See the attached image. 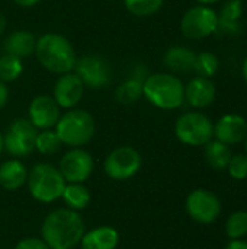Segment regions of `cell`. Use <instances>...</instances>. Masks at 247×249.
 <instances>
[{
  "instance_id": "obj_31",
  "label": "cell",
  "mask_w": 247,
  "mask_h": 249,
  "mask_svg": "<svg viewBox=\"0 0 247 249\" xmlns=\"http://www.w3.org/2000/svg\"><path fill=\"white\" fill-rule=\"evenodd\" d=\"M13 249H49L41 238H25L20 239Z\"/></svg>"
},
{
  "instance_id": "obj_38",
  "label": "cell",
  "mask_w": 247,
  "mask_h": 249,
  "mask_svg": "<svg viewBox=\"0 0 247 249\" xmlns=\"http://www.w3.org/2000/svg\"><path fill=\"white\" fill-rule=\"evenodd\" d=\"M3 150H4V143H3V134L0 133V155H1Z\"/></svg>"
},
{
  "instance_id": "obj_30",
  "label": "cell",
  "mask_w": 247,
  "mask_h": 249,
  "mask_svg": "<svg viewBox=\"0 0 247 249\" xmlns=\"http://www.w3.org/2000/svg\"><path fill=\"white\" fill-rule=\"evenodd\" d=\"M229 175L236 181H243L247 178V155L239 153L233 155L227 165Z\"/></svg>"
},
{
  "instance_id": "obj_33",
  "label": "cell",
  "mask_w": 247,
  "mask_h": 249,
  "mask_svg": "<svg viewBox=\"0 0 247 249\" xmlns=\"http://www.w3.org/2000/svg\"><path fill=\"white\" fill-rule=\"evenodd\" d=\"M224 249H247V242L243 239H231Z\"/></svg>"
},
{
  "instance_id": "obj_34",
  "label": "cell",
  "mask_w": 247,
  "mask_h": 249,
  "mask_svg": "<svg viewBox=\"0 0 247 249\" xmlns=\"http://www.w3.org/2000/svg\"><path fill=\"white\" fill-rule=\"evenodd\" d=\"M41 0H13L15 4H17L19 7H33L39 3Z\"/></svg>"
},
{
  "instance_id": "obj_23",
  "label": "cell",
  "mask_w": 247,
  "mask_h": 249,
  "mask_svg": "<svg viewBox=\"0 0 247 249\" xmlns=\"http://www.w3.org/2000/svg\"><path fill=\"white\" fill-rule=\"evenodd\" d=\"M218 15V28L226 32H237L239 20L243 15V3L242 0H227Z\"/></svg>"
},
{
  "instance_id": "obj_2",
  "label": "cell",
  "mask_w": 247,
  "mask_h": 249,
  "mask_svg": "<svg viewBox=\"0 0 247 249\" xmlns=\"http://www.w3.org/2000/svg\"><path fill=\"white\" fill-rule=\"evenodd\" d=\"M35 55L47 71L57 76L73 71L77 60L71 42L57 32H47L36 39Z\"/></svg>"
},
{
  "instance_id": "obj_27",
  "label": "cell",
  "mask_w": 247,
  "mask_h": 249,
  "mask_svg": "<svg viewBox=\"0 0 247 249\" xmlns=\"http://www.w3.org/2000/svg\"><path fill=\"white\" fill-rule=\"evenodd\" d=\"M63 143L60 137L57 136L55 130H41L36 134L35 140V150H38L41 155L51 156L60 152Z\"/></svg>"
},
{
  "instance_id": "obj_7",
  "label": "cell",
  "mask_w": 247,
  "mask_h": 249,
  "mask_svg": "<svg viewBox=\"0 0 247 249\" xmlns=\"http://www.w3.org/2000/svg\"><path fill=\"white\" fill-rule=\"evenodd\" d=\"M143 166L140 152L131 146L115 147L103 162L105 174L114 181H127L135 177Z\"/></svg>"
},
{
  "instance_id": "obj_16",
  "label": "cell",
  "mask_w": 247,
  "mask_h": 249,
  "mask_svg": "<svg viewBox=\"0 0 247 249\" xmlns=\"http://www.w3.org/2000/svg\"><path fill=\"white\" fill-rule=\"evenodd\" d=\"M217 96V88L211 79L194 77L185 85V101L197 109L208 108Z\"/></svg>"
},
{
  "instance_id": "obj_17",
  "label": "cell",
  "mask_w": 247,
  "mask_h": 249,
  "mask_svg": "<svg viewBox=\"0 0 247 249\" xmlns=\"http://www.w3.org/2000/svg\"><path fill=\"white\" fill-rule=\"evenodd\" d=\"M36 39L38 38L35 36L33 32L26 29H17L6 36L3 42V48L6 54H12L23 60L35 54Z\"/></svg>"
},
{
  "instance_id": "obj_13",
  "label": "cell",
  "mask_w": 247,
  "mask_h": 249,
  "mask_svg": "<svg viewBox=\"0 0 247 249\" xmlns=\"http://www.w3.org/2000/svg\"><path fill=\"white\" fill-rule=\"evenodd\" d=\"M61 108L49 95L35 96L28 107V120L36 130H51L61 117Z\"/></svg>"
},
{
  "instance_id": "obj_22",
  "label": "cell",
  "mask_w": 247,
  "mask_h": 249,
  "mask_svg": "<svg viewBox=\"0 0 247 249\" xmlns=\"http://www.w3.org/2000/svg\"><path fill=\"white\" fill-rule=\"evenodd\" d=\"M231 156H233V153H231L230 146H227L218 140H210L205 144V160L215 171L227 169V165H229Z\"/></svg>"
},
{
  "instance_id": "obj_24",
  "label": "cell",
  "mask_w": 247,
  "mask_h": 249,
  "mask_svg": "<svg viewBox=\"0 0 247 249\" xmlns=\"http://www.w3.org/2000/svg\"><path fill=\"white\" fill-rule=\"evenodd\" d=\"M143 82L134 76H130L118 85L115 89V101L121 105H131L141 99L143 96Z\"/></svg>"
},
{
  "instance_id": "obj_39",
  "label": "cell",
  "mask_w": 247,
  "mask_h": 249,
  "mask_svg": "<svg viewBox=\"0 0 247 249\" xmlns=\"http://www.w3.org/2000/svg\"><path fill=\"white\" fill-rule=\"evenodd\" d=\"M245 152H246V155H247V134H246V137H245Z\"/></svg>"
},
{
  "instance_id": "obj_36",
  "label": "cell",
  "mask_w": 247,
  "mask_h": 249,
  "mask_svg": "<svg viewBox=\"0 0 247 249\" xmlns=\"http://www.w3.org/2000/svg\"><path fill=\"white\" fill-rule=\"evenodd\" d=\"M242 76H243L245 82L247 83V55L246 58L243 60V64H242Z\"/></svg>"
},
{
  "instance_id": "obj_1",
  "label": "cell",
  "mask_w": 247,
  "mask_h": 249,
  "mask_svg": "<svg viewBox=\"0 0 247 249\" xmlns=\"http://www.w3.org/2000/svg\"><path fill=\"white\" fill-rule=\"evenodd\" d=\"M86 232L82 216L71 209L48 213L41 225V239L49 249H71L80 244Z\"/></svg>"
},
{
  "instance_id": "obj_26",
  "label": "cell",
  "mask_w": 247,
  "mask_h": 249,
  "mask_svg": "<svg viewBox=\"0 0 247 249\" xmlns=\"http://www.w3.org/2000/svg\"><path fill=\"white\" fill-rule=\"evenodd\" d=\"M218 67H220V61L215 54H213L210 51L197 54L195 63H194V71L197 73V76L211 79L213 76L217 74Z\"/></svg>"
},
{
  "instance_id": "obj_8",
  "label": "cell",
  "mask_w": 247,
  "mask_h": 249,
  "mask_svg": "<svg viewBox=\"0 0 247 249\" xmlns=\"http://www.w3.org/2000/svg\"><path fill=\"white\" fill-rule=\"evenodd\" d=\"M218 29L217 12L204 4H197L188 9L181 20V31L188 39H204Z\"/></svg>"
},
{
  "instance_id": "obj_29",
  "label": "cell",
  "mask_w": 247,
  "mask_h": 249,
  "mask_svg": "<svg viewBox=\"0 0 247 249\" xmlns=\"http://www.w3.org/2000/svg\"><path fill=\"white\" fill-rule=\"evenodd\" d=\"M226 235L230 239H242L247 235V212L237 210L226 222Z\"/></svg>"
},
{
  "instance_id": "obj_19",
  "label": "cell",
  "mask_w": 247,
  "mask_h": 249,
  "mask_svg": "<svg viewBox=\"0 0 247 249\" xmlns=\"http://www.w3.org/2000/svg\"><path fill=\"white\" fill-rule=\"evenodd\" d=\"M28 169L19 159H9L0 165V187L6 191H16L26 184Z\"/></svg>"
},
{
  "instance_id": "obj_4",
  "label": "cell",
  "mask_w": 247,
  "mask_h": 249,
  "mask_svg": "<svg viewBox=\"0 0 247 249\" xmlns=\"http://www.w3.org/2000/svg\"><path fill=\"white\" fill-rule=\"evenodd\" d=\"M54 130L64 146H68L70 149L82 147L95 137L96 123L89 111L71 108L60 117Z\"/></svg>"
},
{
  "instance_id": "obj_10",
  "label": "cell",
  "mask_w": 247,
  "mask_h": 249,
  "mask_svg": "<svg viewBox=\"0 0 247 249\" xmlns=\"http://www.w3.org/2000/svg\"><path fill=\"white\" fill-rule=\"evenodd\" d=\"M73 71L80 77L84 86L90 89H102L111 83V64L98 54H84L77 57Z\"/></svg>"
},
{
  "instance_id": "obj_11",
  "label": "cell",
  "mask_w": 247,
  "mask_h": 249,
  "mask_svg": "<svg viewBox=\"0 0 247 249\" xmlns=\"http://www.w3.org/2000/svg\"><path fill=\"white\" fill-rule=\"evenodd\" d=\"M186 213L188 216L201 225H210L221 214V201L210 190L197 188L186 197Z\"/></svg>"
},
{
  "instance_id": "obj_15",
  "label": "cell",
  "mask_w": 247,
  "mask_h": 249,
  "mask_svg": "<svg viewBox=\"0 0 247 249\" xmlns=\"http://www.w3.org/2000/svg\"><path fill=\"white\" fill-rule=\"evenodd\" d=\"M247 134V121L239 114H226L214 124V137L215 140L234 146L245 140Z\"/></svg>"
},
{
  "instance_id": "obj_5",
  "label": "cell",
  "mask_w": 247,
  "mask_h": 249,
  "mask_svg": "<svg viewBox=\"0 0 247 249\" xmlns=\"http://www.w3.org/2000/svg\"><path fill=\"white\" fill-rule=\"evenodd\" d=\"M66 184L60 169L51 163H36L28 171V191L38 203L49 204L60 200Z\"/></svg>"
},
{
  "instance_id": "obj_21",
  "label": "cell",
  "mask_w": 247,
  "mask_h": 249,
  "mask_svg": "<svg viewBox=\"0 0 247 249\" xmlns=\"http://www.w3.org/2000/svg\"><path fill=\"white\" fill-rule=\"evenodd\" d=\"M61 200L64 201L67 209L79 212L90 204L92 196L84 184H66L64 191L61 194Z\"/></svg>"
},
{
  "instance_id": "obj_6",
  "label": "cell",
  "mask_w": 247,
  "mask_h": 249,
  "mask_svg": "<svg viewBox=\"0 0 247 249\" xmlns=\"http://www.w3.org/2000/svg\"><path fill=\"white\" fill-rule=\"evenodd\" d=\"M175 136L186 146H205L214 137V124L204 112H185L175 123Z\"/></svg>"
},
{
  "instance_id": "obj_3",
  "label": "cell",
  "mask_w": 247,
  "mask_h": 249,
  "mask_svg": "<svg viewBox=\"0 0 247 249\" xmlns=\"http://www.w3.org/2000/svg\"><path fill=\"white\" fill-rule=\"evenodd\" d=\"M143 96L159 109L173 111L185 102V85L173 73H153L143 82Z\"/></svg>"
},
{
  "instance_id": "obj_25",
  "label": "cell",
  "mask_w": 247,
  "mask_h": 249,
  "mask_svg": "<svg viewBox=\"0 0 247 249\" xmlns=\"http://www.w3.org/2000/svg\"><path fill=\"white\" fill-rule=\"evenodd\" d=\"M23 73V60L12 54H3L0 57V80L10 83L17 80Z\"/></svg>"
},
{
  "instance_id": "obj_14",
  "label": "cell",
  "mask_w": 247,
  "mask_h": 249,
  "mask_svg": "<svg viewBox=\"0 0 247 249\" xmlns=\"http://www.w3.org/2000/svg\"><path fill=\"white\" fill-rule=\"evenodd\" d=\"M84 85L74 71L60 74L54 83L52 98L60 108L71 109L76 108L84 96Z\"/></svg>"
},
{
  "instance_id": "obj_12",
  "label": "cell",
  "mask_w": 247,
  "mask_h": 249,
  "mask_svg": "<svg viewBox=\"0 0 247 249\" xmlns=\"http://www.w3.org/2000/svg\"><path fill=\"white\" fill-rule=\"evenodd\" d=\"M93 168L95 162L92 155L82 147H73L66 152L58 166L67 184H84L92 177Z\"/></svg>"
},
{
  "instance_id": "obj_18",
  "label": "cell",
  "mask_w": 247,
  "mask_h": 249,
  "mask_svg": "<svg viewBox=\"0 0 247 249\" xmlns=\"http://www.w3.org/2000/svg\"><path fill=\"white\" fill-rule=\"evenodd\" d=\"M119 244V233L112 226H98L84 232L80 248L82 249H116Z\"/></svg>"
},
{
  "instance_id": "obj_9",
  "label": "cell",
  "mask_w": 247,
  "mask_h": 249,
  "mask_svg": "<svg viewBox=\"0 0 247 249\" xmlns=\"http://www.w3.org/2000/svg\"><path fill=\"white\" fill-rule=\"evenodd\" d=\"M36 134L38 130L32 125V123L25 117H19L9 124L6 133L3 134L4 150L13 158L29 156L35 150Z\"/></svg>"
},
{
  "instance_id": "obj_32",
  "label": "cell",
  "mask_w": 247,
  "mask_h": 249,
  "mask_svg": "<svg viewBox=\"0 0 247 249\" xmlns=\"http://www.w3.org/2000/svg\"><path fill=\"white\" fill-rule=\"evenodd\" d=\"M9 101V88H7V83L1 82L0 80V109H3L6 107Z\"/></svg>"
},
{
  "instance_id": "obj_28",
  "label": "cell",
  "mask_w": 247,
  "mask_h": 249,
  "mask_svg": "<svg viewBox=\"0 0 247 249\" xmlns=\"http://www.w3.org/2000/svg\"><path fill=\"white\" fill-rule=\"evenodd\" d=\"M165 0H124V6L125 9L134 15V16H151L154 13H157L162 6H163Z\"/></svg>"
},
{
  "instance_id": "obj_20",
  "label": "cell",
  "mask_w": 247,
  "mask_h": 249,
  "mask_svg": "<svg viewBox=\"0 0 247 249\" xmlns=\"http://www.w3.org/2000/svg\"><path fill=\"white\" fill-rule=\"evenodd\" d=\"M197 54L183 45H173L167 48L163 55V64L173 73H189L194 70Z\"/></svg>"
},
{
  "instance_id": "obj_37",
  "label": "cell",
  "mask_w": 247,
  "mask_h": 249,
  "mask_svg": "<svg viewBox=\"0 0 247 249\" xmlns=\"http://www.w3.org/2000/svg\"><path fill=\"white\" fill-rule=\"evenodd\" d=\"M197 1H198V4L211 6V4H214V3H217V1H220V0H197Z\"/></svg>"
},
{
  "instance_id": "obj_35",
  "label": "cell",
  "mask_w": 247,
  "mask_h": 249,
  "mask_svg": "<svg viewBox=\"0 0 247 249\" xmlns=\"http://www.w3.org/2000/svg\"><path fill=\"white\" fill-rule=\"evenodd\" d=\"M4 31H6V18L3 13H0V35H3Z\"/></svg>"
}]
</instances>
